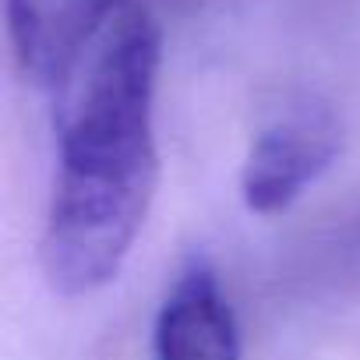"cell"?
Segmentation results:
<instances>
[{"label":"cell","instance_id":"277c9868","mask_svg":"<svg viewBox=\"0 0 360 360\" xmlns=\"http://www.w3.org/2000/svg\"><path fill=\"white\" fill-rule=\"evenodd\" d=\"M155 360H240V325L205 258H191L169 286L152 332Z\"/></svg>","mask_w":360,"mask_h":360},{"label":"cell","instance_id":"7a4b0ae2","mask_svg":"<svg viewBox=\"0 0 360 360\" xmlns=\"http://www.w3.org/2000/svg\"><path fill=\"white\" fill-rule=\"evenodd\" d=\"M342 148V127L332 106L300 99L269 120L244 159L240 195L255 216L286 212L314 180L335 162Z\"/></svg>","mask_w":360,"mask_h":360},{"label":"cell","instance_id":"6da1fadb","mask_svg":"<svg viewBox=\"0 0 360 360\" xmlns=\"http://www.w3.org/2000/svg\"><path fill=\"white\" fill-rule=\"evenodd\" d=\"M159 22L127 4L57 92V176L43 226V272L89 297L124 269L159 184Z\"/></svg>","mask_w":360,"mask_h":360},{"label":"cell","instance_id":"3957f363","mask_svg":"<svg viewBox=\"0 0 360 360\" xmlns=\"http://www.w3.org/2000/svg\"><path fill=\"white\" fill-rule=\"evenodd\" d=\"M18 71L39 89H64L124 0H4Z\"/></svg>","mask_w":360,"mask_h":360}]
</instances>
